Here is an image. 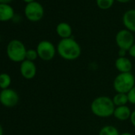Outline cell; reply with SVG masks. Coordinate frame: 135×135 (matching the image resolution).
Wrapping results in <instances>:
<instances>
[{
	"label": "cell",
	"mask_w": 135,
	"mask_h": 135,
	"mask_svg": "<svg viewBox=\"0 0 135 135\" xmlns=\"http://www.w3.org/2000/svg\"><path fill=\"white\" fill-rule=\"evenodd\" d=\"M120 135H133V134H132L131 133H129V132H124V133H120Z\"/></svg>",
	"instance_id": "83f0119b"
},
{
	"label": "cell",
	"mask_w": 135,
	"mask_h": 135,
	"mask_svg": "<svg viewBox=\"0 0 135 135\" xmlns=\"http://www.w3.org/2000/svg\"><path fill=\"white\" fill-rule=\"evenodd\" d=\"M0 135H3V129L1 124H0Z\"/></svg>",
	"instance_id": "4316f807"
},
{
	"label": "cell",
	"mask_w": 135,
	"mask_h": 135,
	"mask_svg": "<svg viewBox=\"0 0 135 135\" xmlns=\"http://www.w3.org/2000/svg\"><path fill=\"white\" fill-rule=\"evenodd\" d=\"M56 33L61 39L69 38L73 35V28L68 22H62L56 26Z\"/></svg>",
	"instance_id": "7c38bea8"
},
{
	"label": "cell",
	"mask_w": 135,
	"mask_h": 135,
	"mask_svg": "<svg viewBox=\"0 0 135 135\" xmlns=\"http://www.w3.org/2000/svg\"><path fill=\"white\" fill-rule=\"evenodd\" d=\"M115 0H95L96 5L101 10L106 11L111 8L114 3Z\"/></svg>",
	"instance_id": "ac0fdd59"
},
{
	"label": "cell",
	"mask_w": 135,
	"mask_h": 135,
	"mask_svg": "<svg viewBox=\"0 0 135 135\" xmlns=\"http://www.w3.org/2000/svg\"><path fill=\"white\" fill-rule=\"evenodd\" d=\"M23 1L26 3V4H28V3H33V2H34L35 0H23Z\"/></svg>",
	"instance_id": "484cf974"
},
{
	"label": "cell",
	"mask_w": 135,
	"mask_h": 135,
	"mask_svg": "<svg viewBox=\"0 0 135 135\" xmlns=\"http://www.w3.org/2000/svg\"><path fill=\"white\" fill-rule=\"evenodd\" d=\"M115 106L112 98L107 95H100L93 99L91 103V110L94 115L99 118H106L113 116Z\"/></svg>",
	"instance_id": "7a4b0ae2"
},
{
	"label": "cell",
	"mask_w": 135,
	"mask_h": 135,
	"mask_svg": "<svg viewBox=\"0 0 135 135\" xmlns=\"http://www.w3.org/2000/svg\"><path fill=\"white\" fill-rule=\"evenodd\" d=\"M24 13L25 16L29 21L37 22L41 20L44 17L45 10L43 6L40 3L34 1L33 3L26 4L24 10Z\"/></svg>",
	"instance_id": "8992f818"
},
{
	"label": "cell",
	"mask_w": 135,
	"mask_h": 135,
	"mask_svg": "<svg viewBox=\"0 0 135 135\" xmlns=\"http://www.w3.org/2000/svg\"><path fill=\"white\" fill-rule=\"evenodd\" d=\"M129 120H130L131 124L135 127V110L133 111H132L131 115H130V118H129Z\"/></svg>",
	"instance_id": "7402d4cb"
},
{
	"label": "cell",
	"mask_w": 135,
	"mask_h": 135,
	"mask_svg": "<svg viewBox=\"0 0 135 135\" xmlns=\"http://www.w3.org/2000/svg\"><path fill=\"white\" fill-rule=\"evenodd\" d=\"M38 57L42 60L49 61L52 60L55 56L56 52V46H55L51 41L47 40H43L40 41L36 49Z\"/></svg>",
	"instance_id": "5b68a950"
},
{
	"label": "cell",
	"mask_w": 135,
	"mask_h": 135,
	"mask_svg": "<svg viewBox=\"0 0 135 135\" xmlns=\"http://www.w3.org/2000/svg\"><path fill=\"white\" fill-rule=\"evenodd\" d=\"M26 48L19 40L14 39L11 41L7 47V54L8 58L14 62H22L26 60Z\"/></svg>",
	"instance_id": "277c9868"
},
{
	"label": "cell",
	"mask_w": 135,
	"mask_h": 135,
	"mask_svg": "<svg viewBox=\"0 0 135 135\" xmlns=\"http://www.w3.org/2000/svg\"><path fill=\"white\" fill-rule=\"evenodd\" d=\"M81 47L80 44L72 37L60 39L56 45V52L64 60L73 61L77 60L81 55Z\"/></svg>",
	"instance_id": "6da1fadb"
},
{
	"label": "cell",
	"mask_w": 135,
	"mask_h": 135,
	"mask_svg": "<svg viewBox=\"0 0 135 135\" xmlns=\"http://www.w3.org/2000/svg\"><path fill=\"white\" fill-rule=\"evenodd\" d=\"M128 54L129 55V56H131L133 58H135V43L128 50Z\"/></svg>",
	"instance_id": "44dd1931"
},
{
	"label": "cell",
	"mask_w": 135,
	"mask_h": 135,
	"mask_svg": "<svg viewBox=\"0 0 135 135\" xmlns=\"http://www.w3.org/2000/svg\"><path fill=\"white\" fill-rule=\"evenodd\" d=\"M133 33L126 29L119 30L115 35V42L119 49L128 52L130 47L135 43Z\"/></svg>",
	"instance_id": "52a82bcc"
},
{
	"label": "cell",
	"mask_w": 135,
	"mask_h": 135,
	"mask_svg": "<svg viewBox=\"0 0 135 135\" xmlns=\"http://www.w3.org/2000/svg\"><path fill=\"white\" fill-rule=\"evenodd\" d=\"M122 23L125 29L135 33V9H130L126 11L122 16Z\"/></svg>",
	"instance_id": "8fae6325"
},
{
	"label": "cell",
	"mask_w": 135,
	"mask_h": 135,
	"mask_svg": "<svg viewBox=\"0 0 135 135\" xmlns=\"http://www.w3.org/2000/svg\"><path fill=\"white\" fill-rule=\"evenodd\" d=\"M18 94L13 89L7 88L0 91V103L7 107H13L18 103Z\"/></svg>",
	"instance_id": "ba28073f"
},
{
	"label": "cell",
	"mask_w": 135,
	"mask_h": 135,
	"mask_svg": "<svg viewBox=\"0 0 135 135\" xmlns=\"http://www.w3.org/2000/svg\"><path fill=\"white\" fill-rule=\"evenodd\" d=\"M132 111L130 110L129 107L126 106H121V107H116L113 114V116L118 121H126L129 119Z\"/></svg>",
	"instance_id": "4fadbf2b"
},
{
	"label": "cell",
	"mask_w": 135,
	"mask_h": 135,
	"mask_svg": "<svg viewBox=\"0 0 135 135\" xmlns=\"http://www.w3.org/2000/svg\"><path fill=\"white\" fill-rule=\"evenodd\" d=\"M115 1H117L120 3H127L130 2L131 0H115Z\"/></svg>",
	"instance_id": "d4e9b609"
},
{
	"label": "cell",
	"mask_w": 135,
	"mask_h": 135,
	"mask_svg": "<svg viewBox=\"0 0 135 135\" xmlns=\"http://www.w3.org/2000/svg\"><path fill=\"white\" fill-rule=\"evenodd\" d=\"M115 69L118 71L119 73H131L133 69V64L131 60L125 56V57H118L114 62Z\"/></svg>",
	"instance_id": "30bf717a"
},
{
	"label": "cell",
	"mask_w": 135,
	"mask_h": 135,
	"mask_svg": "<svg viewBox=\"0 0 135 135\" xmlns=\"http://www.w3.org/2000/svg\"><path fill=\"white\" fill-rule=\"evenodd\" d=\"M20 73L23 78L26 80H32L37 74V67L33 61L25 60L21 63Z\"/></svg>",
	"instance_id": "9c48e42d"
},
{
	"label": "cell",
	"mask_w": 135,
	"mask_h": 135,
	"mask_svg": "<svg viewBox=\"0 0 135 135\" xmlns=\"http://www.w3.org/2000/svg\"><path fill=\"white\" fill-rule=\"evenodd\" d=\"M11 1H12V0H0V3H2V4H8Z\"/></svg>",
	"instance_id": "cb8c5ba5"
},
{
	"label": "cell",
	"mask_w": 135,
	"mask_h": 135,
	"mask_svg": "<svg viewBox=\"0 0 135 135\" xmlns=\"http://www.w3.org/2000/svg\"><path fill=\"white\" fill-rule=\"evenodd\" d=\"M99 135H120V133L115 126L112 125H107L99 129Z\"/></svg>",
	"instance_id": "2e32d148"
},
{
	"label": "cell",
	"mask_w": 135,
	"mask_h": 135,
	"mask_svg": "<svg viewBox=\"0 0 135 135\" xmlns=\"http://www.w3.org/2000/svg\"><path fill=\"white\" fill-rule=\"evenodd\" d=\"M15 16V11L9 4L0 3V22H7Z\"/></svg>",
	"instance_id": "5bb4252c"
},
{
	"label": "cell",
	"mask_w": 135,
	"mask_h": 135,
	"mask_svg": "<svg viewBox=\"0 0 135 135\" xmlns=\"http://www.w3.org/2000/svg\"><path fill=\"white\" fill-rule=\"evenodd\" d=\"M129 103L135 105V86L127 93Z\"/></svg>",
	"instance_id": "ffe728a7"
},
{
	"label": "cell",
	"mask_w": 135,
	"mask_h": 135,
	"mask_svg": "<svg viewBox=\"0 0 135 135\" xmlns=\"http://www.w3.org/2000/svg\"><path fill=\"white\" fill-rule=\"evenodd\" d=\"M11 84V76L7 73H1L0 74V88L2 90L9 88Z\"/></svg>",
	"instance_id": "e0dca14e"
},
{
	"label": "cell",
	"mask_w": 135,
	"mask_h": 135,
	"mask_svg": "<svg viewBox=\"0 0 135 135\" xmlns=\"http://www.w3.org/2000/svg\"><path fill=\"white\" fill-rule=\"evenodd\" d=\"M112 101L116 107H121V106H126L129 103L128 95L125 93H117L113 96Z\"/></svg>",
	"instance_id": "9a60e30c"
},
{
	"label": "cell",
	"mask_w": 135,
	"mask_h": 135,
	"mask_svg": "<svg viewBox=\"0 0 135 135\" xmlns=\"http://www.w3.org/2000/svg\"><path fill=\"white\" fill-rule=\"evenodd\" d=\"M127 52H128L124 50V49H119L118 50V56L119 57H125V56H126V53Z\"/></svg>",
	"instance_id": "603a6c76"
},
{
	"label": "cell",
	"mask_w": 135,
	"mask_h": 135,
	"mask_svg": "<svg viewBox=\"0 0 135 135\" xmlns=\"http://www.w3.org/2000/svg\"><path fill=\"white\" fill-rule=\"evenodd\" d=\"M134 86L135 76L132 73H118L113 81V88L117 93L127 94Z\"/></svg>",
	"instance_id": "3957f363"
},
{
	"label": "cell",
	"mask_w": 135,
	"mask_h": 135,
	"mask_svg": "<svg viewBox=\"0 0 135 135\" xmlns=\"http://www.w3.org/2000/svg\"><path fill=\"white\" fill-rule=\"evenodd\" d=\"M38 57V54L36 49H27L26 51V60H30V61H33L35 60H37V58Z\"/></svg>",
	"instance_id": "d6986e66"
}]
</instances>
